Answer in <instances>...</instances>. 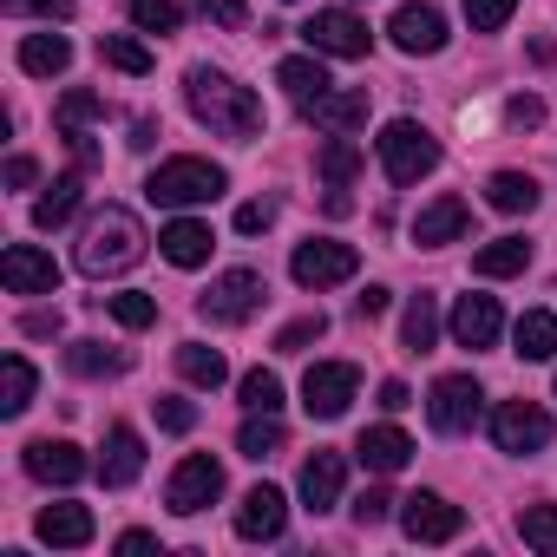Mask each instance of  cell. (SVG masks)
Returning a JSON list of instances; mask_svg holds the SVG:
<instances>
[{
  "label": "cell",
  "instance_id": "obj_1",
  "mask_svg": "<svg viewBox=\"0 0 557 557\" xmlns=\"http://www.w3.org/2000/svg\"><path fill=\"white\" fill-rule=\"evenodd\" d=\"M184 99H190L197 125H210L216 138H262V125H269L262 99L249 86H236L230 73H216V66H190L184 73Z\"/></svg>",
  "mask_w": 557,
  "mask_h": 557
},
{
  "label": "cell",
  "instance_id": "obj_2",
  "mask_svg": "<svg viewBox=\"0 0 557 557\" xmlns=\"http://www.w3.org/2000/svg\"><path fill=\"white\" fill-rule=\"evenodd\" d=\"M138 256H145V223L125 203H106L86 216V230H79V269L86 275H125Z\"/></svg>",
  "mask_w": 557,
  "mask_h": 557
},
{
  "label": "cell",
  "instance_id": "obj_3",
  "mask_svg": "<svg viewBox=\"0 0 557 557\" xmlns=\"http://www.w3.org/2000/svg\"><path fill=\"white\" fill-rule=\"evenodd\" d=\"M223 164H210V158H164L151 177H145V197L151 203H164V210H190V203H210V197H223Z\"/></svg>",
  "mask_w": 557,
  "mask_h": 557
},
{
  "label": "cell",
  "instance_id": "obj_4",
  "mask_svg": "<svg viewBox=\"0 0 557 557\" xmlns=\"http://www.w3.org/2000/svg\"><path fill=\"white\" fill-rule=\"evenodd\" d=\"M374 151H381V171H387L394 184H420V177L440 164V138H433L426 125H413V119H394V125H381Z\"/></svg>",
  "mask_w": 557,
  "mask_h": 557
},
{
  "label": "cell",
  "instance_id": "obj_5",
  "mask_svg": "<svg viewBox=\"0 0 557 557\" xmlns=\"http://www.w3.org/2000/svg\"><path fill=\"white\" fill-rule=\"evenodd\" d=\"M262 296H269V283L256 269H223L216 283L197 296V309H203V322H216V329H236V322H249L256 309H262Z\"/></svg>",
  "mask_w": 557,
  "mask_h": 557
},
{
  "label": "cell",
  "instance_id": "obj_6",
  "mask_svg": "<svg viewBox=\"0 0 557 557\" xmlns=\"http://www.w3.org/2000/svg\"><path fill=\"white\" fill-rule=\"evenodd\" d=\"M355 269H361L355 243H329V236H309V243H296V256H289V275H296L302 289H335V283H348Z\"/></svg>",
  "mask_w": 557,
  "mask_h": 557
},
{
  "label": "cell",
  "instance_id": "obj_7",
  "mask_svg": "<svg viewBox=\"0 0 557 557\" xmlns=\"http://www.w3.org/2000/svg\"><path fill=\"white\" fill-rule=\"evenodd\" d=\"M302 40H309V53H322V60H368V47H374L368 21H355L348 8H322V14H309Z\"/></svg>",
  "mask_w": 557,
  "mask_h": 557
},
{
  "label": "cell",
  "instance_id": "obj_8",
  "mask_svg": "<svg viewBox=\"0 0 557 557\" xmlns=\"http://www.w3.org/2000/svg\"><path fill=\"white\" fill-rule=\"evenodd\" d=\"M355 394H361V368H355V361H315V368L302 374V407H309V420H342Z\"/></svg>",
  "mask_w": 557,
  "mask_h": 557
},
{
  "label": "cell",
  "instance_id": "obj_9",
  "mask_svg": "<svg viewBox=\"0 0 557 557\" xmlns=\"http://www.w3.org/2000/svg\"><path fill=\"white\" fill-rule=\"evenodd\" d=\"M550 413L537 407V400H498V413H492V440H498V453H544L550 446Z\"/></svg>",
  "mask_w": 557,
  "mask_h": 557
},
{
  "label": "cell",
  "instance_id": "obj_10",
  "mask_svg": "<svg viewBox=\"0 0 557 557\" xmlns=\"http://www.w3.org/2000/svg\"><path fill=\"white\" fill-rule=\"evenodd\" d=\"M479 381L472 374H440L433 381V394H426V420H433V433H472L479 426Z\"/></svg>",
  "mask_w": 557,
  "mask_h": 557
},
{
  "label": "cell",
  "instance_id": "obj_11",
  "mask_svg": "<svg viewBox=\"0 0 557 557\" xmlns=\"http://www.w3.org/2000/svg\"><path fill=\"white\" fill-rule=\"evenodd\" d=\"M223 498V466L210 459V453H190L177 472H171V485H164V505L177 511V518H197L203 505H216Z\"/></svg>",
  "mask_w": 557,
  "mask_h": 557
},
{
  "label": "cell",
  "instance_id": "obj_12",
  "mask_svg": "<svg viewBox=\"0 0 557 557\" xmlns=\"http://www.w3.org/2000/svg\"><path fill=\"white\" fill-rule=\"evenodd\" d=\"M400 531H407L413 544H453V537L466 531V511H459L453 498H440V492H413V498L400 505Z\"/></svg>",
  "mask_w": 557,
  "mask_h": 557
},
{
  "label": "cell",
  "instance_id": "obj_13",
  "mask_svg": "<svg viewBox=\"0 0 557 557\" xmlns=\"http://www.w3.org/2000/svg\"><path fill=\"white\" fill-rule=\"evenodd\" d=\"M0 283H8V296H53L60 289V262L34 243H14L8 256H0Z\"/></svg>",
  "mask_w": 557,
  "mask_h": 557
},
{
  "label": "cell",
  "instance_id": "obj_14",
  "mask_svg": "<svg viewBox=\"0 0 557 557\" xmlns=\"http://www.w3.org/2000/svg\"><path fill=\"white\" fill-rule=\"evenodd\" d=\"M283 524H289V498L275 492V485L243 492V505H236V537H249V544H275V537H283Z\"/></svg>",
  "mask_w": 557,
  "mask_h": 557
},
{
  "label": "cell",
  "instance_id": "obj_15",
  "mask_svg": "<svg viewBox=\"0 0 557 557\" xmlns=\"http://www.w3.org/2000/svg\"><path fill=\"white\" fill-rule=\"evenodd\" d=\"M21 466H27V479H40V485H79V479L92 472V459H86L73 440H34Z\"/></svg>",
  "mask_w": 557,
  "mask_h": 557
},
{
  "label": "cell",
  "instance_id": "obj_16",
  "mask_svg": "<svg viewBox=\"0 0 557 557\" xmlns=\"http://www.w3.org/2000/svg\"><path fill=\"white\" fill-rule=\"evenodd\" d=\"M387 34H394L400 53H440V47H446V14L426 8V0H407V8H394Z\"/></svg>",
  "mask_w": 557,
  "mask_h": 557
},
{
  "label": "cell",
  "instance_id": "obj_17",
  "mask_svg": "<svg viewBox=\"0 0 557 557\" xmlns=\"http://www.w3.org/2000/svg\"><path fill=\"white\" fill-rule=\"evenodd\" d=\"M466 230H472V203H466V197H453V190H446V197H433V203L413 216V243H420V249L459 243Z\"/></svg>",
  "mask_w": 557,
  "mask_h": 557
},
{
  "label": "cell",
  "instance_id": "obj_18",
  "mask_svg": "<svg viewBox=\"0 0 557 557\" xmlns=\"http://www.w3.org/2000/svg\"><path fill=\"white\" fill-rule=\"evenodd\" d=\"M158 249H164V262H171V269H203V262H210V249H216V236H210V223L177 216V223H164V230H158Z\"/></svg>",
  "mask_w": 557,
  "mask_h": 557
},
{
  "label": "cell",
  "instance_id": "obj_19",
  "mask_svg": "<svg viewBox=\"0 0 557 557\" xmlns=\"http://www.w3.org/2000/svg\"><path fill=\"white\" fill-rule=\"evenodd\" d=\"M498 329H505L498 296H459V309H453V342L459 348H492Z\"/></svg>",
  "mask_w": 557,
  "mask_h": 557
},
{
  "label": "cell",
  "instance_id": "obj_20",
  "mask_svg": "<svg viewBox=\"0 0 557 557\" xmlns=\"http://www.w3.org/2000/svg\"><path fill=\"white\" fill-rule=\"evenodd\" d=\"M138 472H145V440H138V426H112V433H106V453H99V479H106L112 492H125Z\"/></svg>",
  "mask_w": 557,
  "mask_h": 557
},
{
  "label": "cell",
  "instance_id": "obj_21",
  "mask_svg": "<svg viewBox=\"0 0 557 557\" xmlns=\"http://www.w3.org/2000/svg\"><path fill=\"white\" fill-rule=\"evenodd\" d=\"M34 531H40V544H53V550H79V544H92V511L86 505H47L40 518H34Z\"/></svg>",
  "mask_w": 557,
  "mask_h": 557
},
{
  "label": "cell",
  "instance_id": "obj_22",
  "mask_svg": "<svg viewBox=\"0 0 557 557\" xmlns=\"http://www.w3.org/2000/svg\"><path fill=\"white\" fill-rule=\"evenodd\" d=\"M355 453H361V466L368 472H381V479H394L407 459H413V440L400 433V426H368L361 440H355Z\"/></svg>",
  "mask_w": 557,
  "mask_h": 557
},
{
  "label": "cell",
  "instance_id": "obj_23",
  "mask_svg": "<svg viewBox=\"0 0 557 557\" xmlns=\"http://www.w3.org/2000/svg\"><path fill=\"white\" fill-rule=\"evenodd\" d=\"M342 479H348V459L342 453H315L302 466V505L309 511H335L342 505Z\"/></svg>",
  "mask_w": 557,
  "mask_h": 557
},
{
  "label": "cell",
  "instance_id": "obj_24",
  "mask_svg": "<svg viewBox=\"0 0 557 557\" xmlns=\"http://www.w3.org/2000/svg\"><path fill=\"white\" fill-rule=\"evenodd\" d=\"M275 86H283L296 106H315L322 92H335V79H329V66H322V53H302V60H283L275 66Z\"/></svg>",
  "mask_w": 557,
  "mask_h": 557
},
{
  "label": "cell",
  "instance_id": "obj_25",
  "mask_svg": "<svg viewBox=\"0 0 557 557\" xmlns=\"http://www.w3.org/2000/svg\"><path fill=\"white\" fill-rule=\"evenodd\" d=\"M66 66H73V40H66V34H27V40H21V73L60 79Z\"/></svg>",
  "mask_w": 557,
  "mask_h": 557
},
{
  "label": "cell",
  "instance_id": "obj_26",
  "mask_svg": "<svg viewBox=\"0 0 557 557\" xmlns=\"http://www.w3.org/2000/svg\"><path fill=\"white\" fill-rule=\"evenodd\" d=\"M309 112V125H322V132H355V125H368V92H322L315 106H302Z\"/></svg>",
  "mask_w": 557,
  "mask_h": 557
},
{
  "label": "cell",
  "instance_id": "obj_27",
  "mask_svg": "<svg viewBox=\"0 0 557 557\" xmlns=\"http://www.w3.org/2000/svg\"><path fill=\"white\" fill-rule=\"evenodd\" d=\"M485 203L505 210V216H531V210H537V177H524V171H492Z\"/></svg>",
  "mask_w": 557,
  "mask_h": 557
},
{
  "label": "cell",
  "instance_id": "obj_28",
  "mask_svg": "<svg viewBox=\"0 0 557 557\" xmlns=\"http://www.w3.org/2000/svg\"><path fill=\"white\" fill-rule=\"evenodd\" d=\"M283 446H289V433H283V420H275V413H249V420H243V433H236V453H243V459H256V466H262V459H275Z\"/></svg>",
  "mask_w": 557,
  "mask_h": 557
},
{
  "label": "cell",
  "instance_id": "obj_29",
  "mask_svg": "<svg viewBox=\"0 0 557 557\" xmlns=\"http://www.w3.org/2000/svg\"><path fill=\"white\" fill-rule=\"evenodd\" d=\"M315 171H322L335 190H348V184H355V171H361V145H355L348 132H329V145L315 151Z\"/></svg>",
  "mask_w": 557,
  "mask_h": 557
},
{
  "label": "cell",
  "instance_id": "obj_30",
  "mask_svg": "<svg viewBox=\"0 0 557 557\" xmlns=\"http://www.w3.org/2000/svg\"><path fill=\"white\" fill-rule=\"evenodd\" d=\"M34 361L27 355H8V361H0V413H27L34 407Z\"/></svg>",
  "mask_w": 557,
  "mask_h": 557
},
{
  "label": "cell",
  "instance_id": "obj_31",
  "mask_svg": "<svg viewBox=\"0 0 557 557\" xmlns=\"http://www.w3.org/2000/svg\"><path fill=\"white\" fill-rule=\"evenodd\" d=\"M531 262V243L524 236H498V243H485L479 256H472V269L485 275V283H498V275H518Z\"/></svg>",
  "mask_w": 557,
  "mask_h": 557
},
{
  "label": "cell",
  "instance_id": "obj_32",
  "mask_svg": "<svg viewBox=\"0 0 557 557\" xmlns=\"http://www.w3.org/2000/svg\"><path fill=\"white\" fill-rule=\"evenodd\" d=\"M66 368L86 374V381H99V374H125L132 355H125V348H106V342H73V348H66Z\"/></svg>",
  "mask_w": 557,
  "mask_h": 557
},
{
  "label": "cell",
  "instance_id": "obj_33",
  "mask_svg": "<svg viewBox=\"0 0 557 557\" xmlns=\"http://www.w3.org/2000/svg\"><path fill=\"white\" fill-rule=\"evenodd\" d=\"M177 374H184L190 387H223V381H230V361H223L216 348H203V342H184V348H177Z\"/></svg>",
  "mask_w": 557,
  "mask_h": 557
},
{
  "label": "cell",
  "instance_id": "obj_34",
  "mask_svg": "<svg viewBox=\"0 0 557 557\" xmlns=\"http://www.w3.org/2000/svg\"><path fill=\"white\" fill-rule=\"evenodd\" d=\"M511 342H518V355H524V361H550V355H557V315H544V309L518 315Z\"/></svg>",
  "mask_w": 557,
  "mask_h": 557
},
{
  "label": "cell",
  "instance_id": "obj_35",
  "mask_svg": "<svg viewBox=\"0 0 557 557\" xmlns=\"http://www.w3.org/2000/svg\"><path fill=\"white\" fill-rule=\"evenodd\" d=\"M99 60L106 66H119V73H132V79H145L158 60H151V47L145 40H132V34H99Z\"/></svg>",
  "mask_w": 557,
  "mask_h": 557
},
{
  "label": "cell",
  "instance_id": "obj_36",
  "mask_svg": "<svg viewBox=\"0 0 557 557\" xmlns=\"http://www.w3.org/2000/svg\"><path fill=\"white\" fill-rule=\"evenodd\" d=\"M73 210H79V177H53L47 197L34 203V230H60V223H73Z\"/></svg>",
  "mask_w": 557,
  "mask_h": 557
},
{
  "label": "cell",
  "instance_id": "obj_37",
  "mask_svg": "<svg viewBox=\"0 0 557 557\" xmlns=\"http://www.w3.org/2000/svg\"><path fill=\"white\" fill-rule=\"evenodd\" d=\"M400 342H407L413 355H426V348L440 342V302H433V296H413V302H407V315H400Z\"/></svg>",
  "mask_w": 557,
  "mask_h": 557
},
{
  "label": "cell",
  "instance_id": "obj_38",
  "mask_svg": "<svg viewBox=\"0 0 557 557\" xmlns=\"http://www.w3.org/2000/svg\"><path fill=\"white\" fill-rule=\"evenodd\" d=\"M53 119H60V132L73 138V132H86V125H99V119H106V99H99V92H66Z\"/></svg>",
  "mask_w": 557,
  "mask_h": 557
},
{
  "label": "cell",
  "instance_id": "obj_39",
  "mask_svg": "<svg viewBox=\"0 0 557 557\" xmlns=\"http://www.w3.org/2000/svg\"><path fill=\"white\" fill-rule=\"evenodd\" d=\"M243 407L249 413H275V407H283V381H275L269 368H249L243 374Z\"/></svg>",
  "mask_w": 557,
  "mask_h": 557
},
{
  "label": "cell",
  "instance_id": "obj_40",
  "mask_svg": "<svg viewBox=\"0 0 557 557\" xmlns=\"http://www.w3.org/2000/svg\"><path fill=\"white\" fill-rule=\"evenodd\" d=\"M518 531H524V544H537L544 557H557V505H531L518 518Z\"/></svg>",
  "mask_w": 557,
  "mask_h": 557
},
{
  "label": "cell",
  "instance_id": "obj_41",
  "mask_svg": "<svg viewBox=\"0 0 557 557\" xmlns=\"http://www.w3.org/2000/svg\"><path fill=\"white\" fill-rule=\"evenodd\" d=\"M138 34H177V0H132Z\"/></svg>",
  "mask_w": 557,
  "mask_h": 557
},
{
  "label": "cell",
  "instance_id": "obj_42",
  "mask_svg": "<svg viewBox=\"0 0 557 557\" xmlns=\"http://www.w3.org/2000/svg\"><path fill=\"white\" fill-rule=\"evenodd\" d=\"M106 309H112V322H119V329H151V322H158V302H151V296H138V289L112 296Z\"/></svg>",
  "mask_w": 557,
  "mask_h": 557
},
{
  "label": "cell",
  "instance_id": "obj_43",
  "mask_svg": "<svg viewBox=\"0 0 557 557\" xmlns=\"http://www.w3.org/2000/svg\"><path fill=\"white\" fill-rule=\"evenodd\" d=\"M322 335H329V315L315 309V315H302V322H289L283 335H275V355H302V348H309V342H322Z\"/></svg>",
  "mask_w": 557,
  "mask_h": 557
},
{
  "label": "cell",
  "instance_id": "obj_44",
  "mask_svg": "<svg viewBox=\"0 0 557 557\" xmlns=\"http://www.w3.org/2000/svg\"><path fill=\"white\" fill-rule=\"evenodd\" d=\"M511 14H518V0H466V21H472V34H498Z\"/></svg>",
  "mask_w": 557,
  "mask_h": 557
},
{
  "label": "cell",
  "instance_id": "obj_45",
  "mask_svg": "<svg viewBox=\"0 0 557 557\" xmlns=\"http://www.w3.org/2000/svg\"><path fill=\"white\" fill-rule=\"evenodd\" d=\"M151 413H158V426H164V433H190V426H197V407H190V400H177V394L151 400Z\"/></svg>",
  "mask_w": 557,
  "mask_h": 557
},
{
  "label": "cell",
  "instance_id": "obj_46",
  "mask_svg": "<svg viewBox=\"0 0 557 557\" xmlns=\"http://www.w3.org/2000/svg\"><path fill=\"white\" fill-rule=\"evenodd\" d=\"M190 8H197L203 21H216V27H230V34H236V27L249 21V8H243V0H190Z\"/></svg>",
  "mask_w": 557,
  "mask_h": 557
},
{
  "label": "cell",
  "instance_id": "obj_47",
  "mask_svg": "<svg viewBox=\"0 0 557 557\" xmlns=\"http://www.w3.org/2000/svg\"><path fill=\"white\" fill-rule=\"evenodd\" d=\"M387 511H394V492H387V485H368V492L355 498V518H361V524H381Z\"/></svg>",
  "mask_w": 557,
  "mask_h": 557
},
{
  "label": "cell",
  "instance_id": "obj_48",
  "mask_svg": "<svg viewBox=\"0 0 557 557\" xmlns=\"http://www.w3.org/2000/svg\"><path fill=\"white\" fill-rule=\"evenodd\" d=\"M269 223H275V203H269V197H256V203L236 210V230H243V236H262Z\"/></svg>",
  "mask_w": 557,
  "mask_h": 557
},
{
  "label": "cell",
  "instance_id": "obj_49",
  "mask_svg": "<svg viewBox=\"0 0 557 557\" xmlns=\"http://www.w3.org/2000/svg\"><path fill=\"white\" fill-rule=\"evenodd\" d=\"M505 119H511V125H544V99H531V92H518V99L505 106Z\"/></svg>",
  "mask_w": 557,
  "mask_h": 557
},
{
  "label": "cell",
  "instance_id": "obj_50",
  "mask_svg": "<svg viewBox=\"0 0 557 557\" xmlns=\"http://www.w3.org/2000/svg\"><path fill=\"white\" fill-rule=\"evenodd\" d=\"M8 8H34L40 21H73V0H8Z\"/></svg>",
  "mask_w": 557,
  "mask_h": 557
},
{
  "label": "cell",
  "instance_id": "obj_51",
  "mask_svg": "<svg viewBox=\"0 0 557 557\" xmlns=\"http://www.w3.org/2000/svg\"><path fill=\"white\" fill-rule=\"evenodd\" d=\"M21 329H27L34 342H47V335H60V309H34V315H27Z\"/></svg>",
  "mask_w": 557,
  "mask_h": 557
},
{
  "label": "cell",
  "instance_id": "obj_52",
  "mask_svg": "<svg viewBox=\"0 0 557 557\" xmlns=\"http://www.w3.org/2000/svg\"><path fill=\"white\" fill-rule=\"evenodd\" d=\"M355 315H361V322L387 315V289H368V296H355Z\"/></svg>",
  "mask_w": 557,
  "mask_h": 557
},
{
  "label": "cell",
  "instance_id": "obj_53",
  "mask_svg": "<svg viewBox=\"0 0 557 557\" xmlns=\"http://www.w3.org/2000/svg\"><path fill=\"white\" fill-rule=\"evenodd\" d=\"M381 407H387V413H400V407H413V394H407V381H381Z\"/></svg>",
  "mask_w": 557,
  "mask_h": 557
},
{
  "label": "cell",
  "instance_id": "obj_54",
  "mask_svg": "<svg viewBox=\"0 0 557 557\" xmlns=\"http://www.w3.org/2000/svg\"><path fill=\"white\" fill-rule=\"evenodd\" d=\"M34 177H40V164H34V158H14V164H8V184H14V190H27Z\"/></svg>",
  "mask_w": 557,
  "mask_h": 557
},
{
  "label": "cell",
  "instance_id": "obj_55",
  "mask_svg": "<svg viewBox=\"0 0 557 557\" xmlns=\"http://www.w3.org/2000/svg\"><path fill=\"white\" fill-rule=\"evenodd\" d=\"M119 550H125V557H138V550H158V537H151V531H125V537H119Z\"/></svg>",
  "mask_w": 557,
  "mask_h": 557
}]
</instances>
